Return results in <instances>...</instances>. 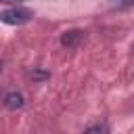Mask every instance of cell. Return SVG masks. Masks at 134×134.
Instances as JSON below:
<instances>
[{
	"mask_svg": "<svg viewBox=\"0 0 134 134\" xmlns=\"http://www.w3.org/2000/svg\"><path fill=\"white\" fill-rule=\"evenodd\" d=\"M31 17H34V13L25 6H10L0 13V21L6 25H25L27 21H31Z\"/></svg>",
	"mask_w": 134,
	"mask_h": 134,
	"instance_id": "1",
	"label": "cell"
},
{
	"mask_svg": "<svg viewBox=\"0 0 134 134\" xmlns=\"http://www.w3.org/2000/svg\"><path fill=\"white\" fill-rule=\"evenodd\" d=\"M82 38H84V31H80V29H69V31H65V34L61 36V44L67 46V48H73V46H77V44L82 42Z\"/></svg>",
	"mask_w": 134,
	"mask_h": 134,
	"instance_id": "2",
	"label": "cell"
},
{
	"mask_svg": "<svg viewBox=\"0 0 134 134\" xmlns=\"http://www.w3.org/2000/svg\"><path fill=\"white\" fill-rule=\"evenodd\" d=\"M23 105H25V98L21 92H8L4 96V107L10 111H19V109H23Z\"/></svg>",
	"mask_w": 134,
	"mask_h": 134,
	"instance_id": "3",
	"label": "cell"
},
{
	"mask_svg": "<svg viewBox=\"0 0 134 134\" xmlns=\"http://www.w3.org/2000/svg\"><path fill=\"white\" fill-rule=\"evenodd\" d=\"M84 134H107V128H105L103 124H94V126H90L88 130H84Z\"/></svg>",
	"mask_w": 134,
	"mask_h": 134,
	"instance_id": "4",
	"label": "cell"
},
{
	"mask_svg": "<svg viewBox=\"0 0 134 134\" xmlns=\"http://www.w3.org/2000/svg\"><path fill=\"white\" fill-rule=\"evenodd\" d=\"M27 75H29L31 80H46V77H48V71H40V69H29V71H27Z\"/></svg>",
	"mask_w": 134,
	"mask_h": 134,
	"instance_id": "5",
	"label": "cell"
},
{
	"mask_svg": "<svg viewBox=\"0 0 134 134\" xmlns=\"http://www.w3.org/2000/svg\"><path fill=\"white\" fill-rule=\"evenodd\" d=\"M0 2H4V4H19V2H23V0H0Z\"/></svg>",
	"mask_w": 134,
	"mask_h": 134,
	"instance_id": "6",
	"label": "cell"
},
{
	"mask_svg": "<svg viewBox=\"0 0 134 134\" xmlns=\"http://www.w3.org/2000/svg\"><path fill=\"white\" fill-rule=\"evenodd\" d=\"M111 2H121V0H111ZM130 2H132V0H130Z\"/></svg>",
	"mask_w": 134,
	"mask_h": 134,
	"instance_id": "7",
	"label": "cell"
},
{
	"mask_svg": "<svg viewBox=\"0 0 134 134\" xmlns=\"http://www.w3.org/2000/svg\"><path fill=\"white\" fill-rule=\"evenodd\" d=\"M0 71H2V61H0Z\"/></svg>",
	"mask_w": 134,
	"mask_h": 134,
	"instance_id": "8",
	"label": "cell"
},
{
	"mask_svg": "<svg viewBox=\"0 0 134 134\" xmlns=\"http://www.w3.org/2000/svg\"><path fill=\"white\" fill-rule=\"evenodd\" d=\"M132 50H134V46H132Z\"/></svg>",
	"mask_w": 134,
	"mask_h": 134,
	"instance_id": "9",
	"label": "cell"
}]
</instances>
